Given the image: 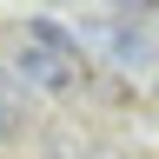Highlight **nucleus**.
Listing matches in <instances>:
<instances>
[{
  "label": "nucleus",
  "instance_id": "1",
  "mask_svg": "<svg viewBox=\"0 0 159 159\" xmlns=\"http://www.w3.org/2000/svg\"><path fill=\"white\" fill-rule=\"evenodd\" d=\"M20 73H27L33 86H47V93H66L73 80H80V66H66V60L47 53V47H20Z\"/></svg>",
  "mask_w": 159,
  "mask_h": 159
},
{
  "label": "nucleus",
  "instance_id": "2",
  "mask_svg": "<svg viewBox=\"0 0 159 159\" xmlns=\"http://www.w3.org/2000/svg\"><path fill=\"white\" fill-rule=\"evenodd\" d=\"M27 47H47V53H60V60H66V66H80V73H86V60H80V40L60 27L53 13H27Z\"/></svg>",
  "mask_w": 159,
  "mask_h": 159
},
{
  "label": "nucleus",
  "instance_id": "3",
  "mask_svg": "<svg viewBox=\"0 0 159 159\" xmlns=\"http://www.w3.org/2000/svg\"><path fill=\"white\" fill-rule=\"evenodd\" d=\"M13 133H20V99L7 86V73H0V139H13Z\"/></svg>",
  "mask_w": 159,
  "mask_h": 159
}]
</instances>
